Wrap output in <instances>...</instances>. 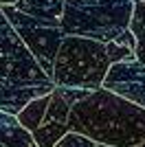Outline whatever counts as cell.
<instances>
[{"label":"cell","instance_id":"obj_1","mask_svg":"<svg viewBox=\"0 0 145 147\" xmlns=\"http://www.w3.org/2000/svg\"><path fill=\"white\" fill-rule=\"evenodd\" d=\"M68 127L110 147L145 143V108L99 88L70 108Z\"/></svg>","mask_w":145,"mask_h":147},{"label":"cell","instance_id":"obj_2","mask_svg":"<svg viewBox=\"0 0 145 147\" xmlns=\"http://www.w3.org/2000/svg\"><path fill=\"white\" fill-rule=\"evenodd\" d=\"M53 79L0 11V110L16 117L37 97L51 94Z\"/></svg>","mask_w":145,"mask_h":147},{"label":"cell","instance_id":"obj_3","mask_svg":"<svg viewBox=\"0 0 145 147\" xmlns=\"http://www.w3.org/2000/svg\"><path fill=\"white\" fill-rule=\"evenodd\" d=\"M110 68L106 44L79 35H64L53 61V79L60 88L99 90Z\"/></svg>","mask_w":145,"mask_h":147},{"label":"cell","instance_id":"obj_4","mask_svg":"<svg viewBox=\"0 0 145 147\" xmlns=\"http://www.w3.org/2000/svg\"><path fill=\"white\" fill-rule=\"evenodd\" d=\"M134 0H64V35L90 37L108 44L127 31Z\"/></svg>","mask_w":145,"mask_h":147},{"label":"cell","instance_id":"obj_5","mask_svg":"<svg viewBox=\"0 0 145 147\" xmlns=\"http://www.w3.org/2000/svg\"><path fill=\"white\" fill-rule=\"evenodd\" d=\"M0 11L5 13V18L9 20V24L16 29V33L22 37V42L29 46V51L33 53L37 64L42 66V70L51 77L55 55H57L60 44H62V40H64L62 20L29 16V13L18 11V9L11 7V5L0 7Z\"/></svg>","mask_w":145,"mask_h":147},{"label":"cell","instance_id":"obj_6","mask_svg":"<svg viewBox=\"0 0 145 147\" xmlns=\"http://www.w3.org/2000/svg\"><path fill=\"white\" fill-rule=\"evenodd\" d=\"M88 90H77V88H60L55 86L51 92V101L48 108L44 112V119L40 123V127L35 132H31L33 143L37 147H55V143L60 141L62 136L70 132L68 127V114L70 108L77 103L79 99L88 97Z\"/></svg>","mask_w":145,"mask_h":147},{"label":"cell","instance_id":"obj_7","mask_svg":"<svg viewBox=\"0 0 145 147\" xmlns=\"http://www.w3.org/2000/svg\"><path fill=\"white\" fill-rule=\"evenodd\" d=\"M101 88L145 108V64L136 59L110 64Z\"/></svg>","mask_w":145,"mask_h":147},{"label":"cell","instance_id":"obj_8","mask_svg":"<svg viewBox=\"0 0 145 147\" xmlns=\"http://www.w3.org/2000/svg\"><path fill=\"white\" fill-rule=\"evenodd\" d=\"M0 147H37L31 132L16 121V117L0 110Z\"/></svg>","mask_w":145,"mask_h":147},{"label":"cell","instance_id":"obj_9","mask_svg":"<svg viewBox=\"0 0 145 147\" xmlns=\"http://www.w3.org/2000/svg\"><path fill=\"white\" fill-rule=\"evenodd\" d=\"M48 101H51V94H44V97H37V99H33V101H29V103L16 114V121H18L26 132H35V129L40 127L42 119H44Z\"/></svg>","mask_w":145,"mask_h":147},{"label":"cell","instance_id":"obj_10","mask_svg":"<svg viewBox=\"0 0 145 147\" xmlns=\"http://www.w3.org/2000/svg\"><path fill=\"white\" fill-rule=\"evenodd\" d=\"M127 29L134 35V42H136L134 57H136V61L145 64V2L143 0H134L132 18H130Z\"/></svg>","mask_w":145,"mask_h":147},{"label":"cell","instance_id":"obj_11","mask_svg":"<svg viewBox=\"0 0 145 147\" xmlns=\"http://www.w3.org/2000/svg\"><path fill=\"white\" fill-rule=\"evenodd\" d=\"M134 49H136V42H134V35L130 33V29L123 31L117 40L106 44V53H108L110 64H117V61H132L134 57Z\"/></svg>","mask_w":145,"mask_h":147},{"label":"cell","instance_id":"obj_12","mask_svg":"<svg viewBox=\"0 0 145 147\" xmlns=\"http://www.w3.org/2000/svg\"><path fill=\"white\" fill-rule=\"evenodd\" d=\"M55 147H101V143H97L92 138H88V136L70 129V132H66L60 141L55 143Z\"/></svg>","mask_w":145,"mask_h":147},{"label":"cell","instance_id":"obj_13","mask_svg":"<svg viewBox=\"0 0 145 147\" xmlns=\"http://www.w3.org/2000/svg\"><path fill=\"white\" fill-rule=\"evenodd\" d=\"M13 2H18V0H0V7H5V5H13Z\"/></svg>","mask_w":145,"mask_h":147},{"label":"cell","instance_id":"obj_14","mask_svg":"<svg viewBox=\"0 0 145 147\" xmlns=\"http://www.w3.org/2000/svg\"><path fill=\"white\" fill-rule=\"evenodd\" d=\"M134 147H145V143H141V145H134Z\"/></svg>","mask_w":145,"mask_h":147},{"label":"cell","instance_id":"obj_15","mask_svg":"<svg viewBox=\"0 0 145 147\" xmlns=\"http://www.w3.org/2000/svg\"><path fill=\"white\" fill-rule=\"evenodd\" d=\"M101 147H110V145H103V143H101Z\"/></svg>","mask_w":145,"mask_h":147},{"label":"cell","instance_id":"obj_16","mask_svg":"<svg viewBox=\"0 0 145 147\" xmlns=\"http://www.w3.org/2000/svg\"><path fill=\"white\" fill-rule=\"evenodd\" d=\"M143 2H145V0H143Z\"/></svg>","mask_w":145,"mask_h":147}]
</instances>
